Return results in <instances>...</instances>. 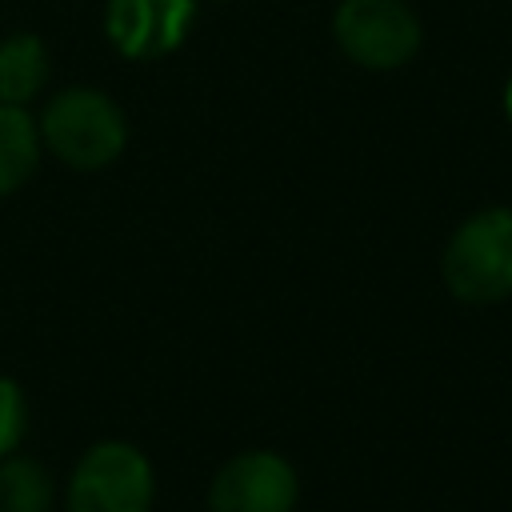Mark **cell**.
I'll return each mask as SVG.
<instances>
[{"instance_id": "7a4b0ae2", "label": "cell", "mask_w": 512, "mask_h": 512, "mask_svg": "<svg viewBox=\"0 0 512 512\" xmlns=\"http://www.w3.org/2000/svg\"><path fill=\"white\" fill-rule=\"evenodd\" d=\"M440 276L464 304H500L512 296V208H480L444 244Z\"/></svg>"}, {"instance_id": "8fae6325", "label": "cell", "mask_w": 512, "mask_h": 512, "mask_svg": "<svg viewBox=\"0 0 512 512\" xmlns=\"http://www.w3.org/2000/svg\"><path fill=\"white\" fill-rule=\"evenodd\" d=\"M504 108H508V120H512V76H508V88H504Z\"/></svg>"}, {"instance_id": "8992f818", "label": "cell", "mask_w": 512, "mask_h": 512, "mask_svg": "<svg viewBox=\"0 0 512 512\" xmlns=\"http://www.w3.org/2000/svg\"><path fill=\"white\" fill-rule=\"evenodd\" d=\"M196 16V0H108V36L132 60L172 52Z\"/></svg>"}, {"instance_id": "52a82bcc", "label": "cell", "mask_w": 512, "mask_h": 512, "mask_svg": "<svg viewBox=\"0 0 512 512\" xmlns=\"http://www.w3.org/2000/svg\"><path fill=\"white\" fill-rule=\"evenodd\" d=\"M48 84V48L32 32H12L0 40V104L28 108Z\"/></svg>"}, {"instance_id": "5b68a950", "label": "cell", "mask_w": 512, "mask_h": 512, "mask_svg": "<svg viewBox=\"0 0 512 512\" xmlns=\"http://www.w3.org/2000/svg\"><path fill=\"white\" fill-rule=\"evenodd\" d=\"M300 496L296 468L268 448L224 460L208 484V512H292Z\"/></svg>"}, {"instance_id": "9c48e42d", "label": "cell", "mask_w": 512, "mask_h": 512, "mask_svg": "<svg viewBox=\"0 0 512 512\" xmlns=\"http://www.w3.org/2000/svg\"><path fill=\"white\" fill-rule=\"evenodd\" d=\"M56 484L36 456H4L0 460V512H52Z\"/></svg>"}, {"instance_id": "277c9868", "label": "cell", "mask_w": 512, "mask_h": 512, "mask_svg": "<svg viewBox=\"0 0 512 512\" xmlns=\"http://www.w3.org/2000/svg\"><path fill=\"white\" fill-rule=\"evenodd\" d=\"M332 36L352 64L368 72H392L420 52L424 28L408 0H340Z\"/></svg>"}, {"instance_id": "ba28073f", "label": "cell", "mask_w": 512, "mask_h": 512, "mask_svg": "<svg viewBox=\"0 0 512 512\" xmlns=\"http://www.w3.org/2000/svg\"><path fill=\"white\" fill-rule=\"evenodd\" d=\"M40 152L44 144L36 132V116L28 108L0 104V196L28 184V176L40 164Z\"/></svg>"}, {"instance_id": "6da1fadb", "label": "cell", "mask_w": 512, "mask_h": 512, "mask_svg": "<svg viewBox=\"0 0 512 512\" xmlns=\"http://www.w3.org/2000/svg\"><path fill=\"white\" fill-rule=\"evenodd\" d=\"M36 132L44 152H52L60 164L76 172L108 168L128 144V124L120 104L108 92L84 84L48 96V104L36 116Z\"/></svg>"}, {"instance_id": "30bf717a", "label": "cell", "mask_w": 512, "mask_h": 512, "mask_svg": "<svg viewBox=\"0 0 512 512\" xmlns=\"http://www.w3.org/2000/svg\"><path fill=\"white\" fill-rule=\"evenodd\" d=\"M24 428H28V400H24V388H20L16 380L0 376V460L20 448Z\"/></svg>"}, {"instance_id": "3957f363", "label": "cell", "mask_w": 512, "mask_h": 512, "mask_svg": "<svg viewBox=\"0 0 512 512\" xmlns=\"http://www.w3.org/2000/svg\"><path fill=\"white\" fill-rule=\"evenodd\" d=\"M156 476L148 456L128 440L92 444L64 488V512H152Z\"/></svg>"}]
</instances>
